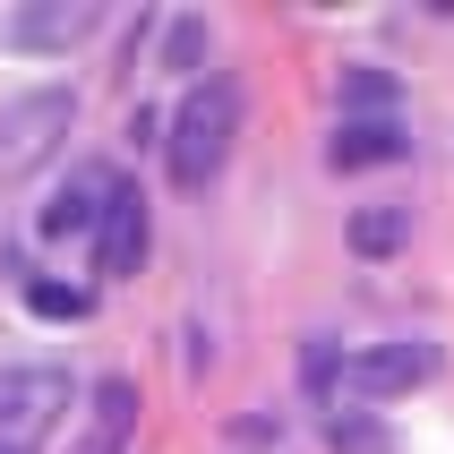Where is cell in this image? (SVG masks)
I'll use <instances>...</instances> for the list:
<instances>
[{
    "mask_svg": "<svg viewBox=\"0 0 454 454\" xmlns=\"http://www.w3.org/2000/svg\"><path fill=\"white\" fill-rule=\"evenodd\" d=\"M231 129H240V95H231V77H198V86L180 95L172 129H163V163H172L180 189H206V180L223 172Z\"/></svg>",
    "mask_w": 454,
    "mask_h": 454,
    "instance_id": "6da1fadb",
    "label": "cell"
},
{
    "mask_svg": "<svg viewBox=\"0 0 454 454\" xmlns=\"http://www.w3.org/2000/svg\"><path fill=\"white\" fill-rule=\"evenodd\" d=\"M69 369H51V360H18V369H0V454H35V437L69 411Z\"/></svg>",
    "mask_w": 454,
    "mask_h": 454,
    "instance_id": "7a4b0ae2",
    "label": "cell"
},
{
    "mask_svg": "<svg viewBox=\"0 0 454 454\" xmlns=\"http://www.w3.org/2000/svg\"><path fill=\"white\" fill-rule=\"evenodd\" d=\"M69 121H77L69 86H35V95H18L9 112H0V180L35 172V163H43V154L69 137Z\"/></svg>",
    "mask_w": 454,
    "mask_h": 454,
    "instance_id": "3957f363",
    "label": "cell"
},
{
    "mask_svg": "<svg viewBox=\"0 0 454 454\" xmlns=\"http://www.w3.org/2000/svg\"><path fill=\"white\" fill-rule=\"evenodd\" d=\"M429 369H437V343H369V352L343 360V395L352 403H386V395H411Z\"/></svg>",
    "mask_w": 454,
    "mask_h": 454,
    "instance_id": "277c9868",
    "label": "cell"
},
{
    "mask_svg": "<svg viewBox=\"0 0 454 454\" xmlns=\"http://www.w3.org/2000/svg\"><path fill=\"white\" fill-rule=\"evenodd\" d=\"M137 266H146V198H137V180H121L112 206H103V223H95V275L129 283Z\"/></svg>",
    "mask_w": 454,
    "mask_h": 454,
    "instance_id": "5b68a950",
    "label": "cell"
},
{
    "mask_svg": "<svg viewBox=\"0 0 454 454\" xmlns=\"http://www.w3.org/2000/svg\"><path fill=\"white\" fill-rule=\"evenodd\" d=\"M129 172H112V163H77L69 172V189L43 206V240H95V223H103V206H112V189H121Z\"/></svg>",
    "mask_w": 454,
    "mask_h": 454,
    "instance_id": "8992f818",
    "label": "cell"
},
{
    "mask_svg": "<svg viewBox=\"0 0 454 454\" xmlns=\"http://www.w3.org/2000/svg\"><path fill=\"white\" fill-rule=\"evenodd\" d=\"M95 26H103L95 0H43V9H18V18H9V43L18 51H69V43H86Z\"/></svg>",
    "mask_w": 454,
    "mask_h": 454,
    "instance_id": "52a82bcc",
    "label": "cell"
},
{
    "mask_svg": "<svg viewBox=\"0 0 454 454\" xmlns=\"http://www.w3.org/2000/svg\"><path fill=\"white\" fill-rule=\"evenodd\" d=\"M137 437V378H103L95 386V411H86V437L69 454H121Z\"/></svg>",
    "mask_w": 454,
    "mask_h": 454,
    "instance_id": "ba28073f",
    "label": "cell"
},
{
    "mask_svg": "<svg viewBox=\"0 0 454 454\" xmlns=\"http://www.w3.org/2000/svg\"><path fill=\"white\" fill-rule=\"evenodd\" d=\"M403 154H411L403 121H343L334 146H326V163L334 172H369V163H403Z\"/></svg>",
    "mask_w": 454,
    "mask_h": 454,
    "instance_id": "9c48e42d",
    "label": "cell"
},
{
    "mask_svg": "<svg viewBox=\"0 0 454 454\" xmlns=\"http://www.w3.org/2000/svg\"><path fill=\"white\" fill-rule=\"evenodd\" d=\"M343 240H352V257H395L411 240V215L403 206H360L352 223H343Z\"/></svg>",
    "mask_w": 454,
    "mask_h": 454,
    "instance_id": "30bf717a",
    "label": "cell"
},
{
    "mask_svg": "<svg viewBox=\"0 0 454 454\" xmlns=\"http://www.w3.org/2000/svg\"><path fill=\"white\" fill-rule=\"evenodd\" d=\"M343 121H395V77L386 69H343Z\"/></svg>",
    "mask_w": 454,
    "mask_h": 454,
    "instance_id": "8fae6325",
    "label": "cell"
},
{
    "mask_svg": "<svg viewBox=\"0 0 454 454\" xmlns=\"http://www.w3.org/2000/svg\"><path fill=\"white\" fill-rule=\"evenodd\" d=\"M326 446L334 454H395V429H386L378 411H334V420H326Z\"/></svg>",
    "mask_w": 454,
    "mask_h": 454,
    "instance_id": "7c38bea8",
    "label": "cell"
},
{
    "mask_svg": "<svg viewBox=\"0 0 454 454\" xmlns=\"http://www.w3.org/2000/svg\"><path fill=\"white\" fill-rule=\"evenodd\" d=\"M18 292H26V309H35V317H86V292H77V283H51V275H26Z\"/></svg>",
    "mask_w": 454,
    "mask_h": 454,
    "instance_id": "4fadbf2b",
    "label": "cell"
},
{
    "mask_svg": "<svg viewBox=\"0 0 454 454\" xmlns=\"http://www.w3.org/2000/svg\"><path fill=\"white\" fill-rule=\"evenodd\" d=\"M301 386L317 395V403H334V395H343V352H334L326 334H317V343L301 352Z\"/></svg>",
    "mask_w": 454,
    "mask_h": 454,
    "instance_id": "5bb4252c",
    "label": "cell"
},
{
    "mask_svg": "<svg viewBox=\"0 0 454 454\" xmlns=\"http://www.w3.org/2000/svg\"><path fill=\"white\" fill-rule=\"evenodd\" d=\"M206 60V18H172L163 26V69H198Z\"/></svg>",
    "mask_w": 454,
    "mask_h": 454,
    "instance_id": "9a60e30c",
    "label": "cell"
}]
</instances>
